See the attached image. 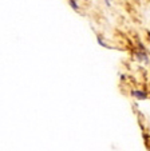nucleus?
Instances as JSON below:
<instances>
[{
    "label": "nucleus",
    "mask_w": 150,
    "mask_h": 151,
    "mask_svg": "<svg viewBox=\"0 0 150 151\" xmlns=\"http://www.w3.org/2000/svg\"><path fill=\"white\" fill-rule=\"evenodd\" d=\"M131 95L136 96L137 99H146L147 98V94L145 91H139V90H133L131 91Z\"/></svg>",
    "instance_id": "1"
},
{
    "label": "nucleus",
    "mask_w": 150,
    "mask_h": 151,
    "mask_svg": "<svg viewBox=\"0 0 150 151\" xmlns=\"http://www.w3.org/2000/svg\"><path fill=\"white\" fill-rule=\"evenodd\" d=\"M68 3H70L71 8H72L74 11H78V9H79V6H78L77 0H68Z\"/></svg>",
    "instance_id": "2"
},
{
    "label": "nucleus",
    "mask_w": 150,
    "mask_h": 151,
    "mask_svg": "<svg viewBox=\"0 0 150 151\" xmlns=\"http://www.w3.org/2000/svg\"><path fill=\"white\" fill-rule=\"evenodd\" d=\"M98 44H101V46L105 47V48H110V46H109V44H106V43L103 42V39H102L101 36H98Z\"/></svg>",
    "instance_id": "3"
}]
</instances>
